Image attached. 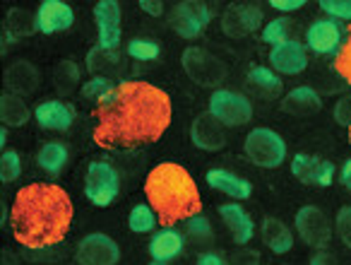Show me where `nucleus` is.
I'll list each match as a JSON object with an SVG mask.
<instances>
[{
  "label": "nucleus",
  "instance_id": "8",
  "mask_svg": "<svg viewBox=\"0 0 351 265\" xmlns=\"http://www.w3.org/2000/svg\"><path fill=\"white\" fill-rule=\"evenodd\" d=\"M296 229L301 239L313 249H325L332 239V227L327 215L315 205H306L296 212Z\"/></svg>",
  "mask_w": 351,
  "mask_h": 265
},
{
  "label": "nucleus",
  "instance_id": "6",
  "mask_svg": "<svg viewBox=\"0 0 351 265\" xmlns=\"http://www.w3.org/2000/svg\"><path fill=\"white\" fill-rule=\"evenodd\" d=\"M84 193L97 207L111 205L118 196V172L106 162H92L84 178Z\"/></svg>",
  "mask_w": 351,
  "mask_h": 265
},
{
  "label": "nucleus",
  "instance_id": "28",
  "mask_svg": "<svg viewBox=\"0 0 351 265\" xmlns=\"http://www.w3.org/2000/svg\"><path fill=\"white\" fill-rule=\"evenodd\" d=\"M39 30V22H36V15H32L25 8H12L5 17V32L10 36H32Z\"/></svg>",
  "mask_w": 351,
  "mask_h": 265
},
{
  "label": "nucleus",
  "instance_id": "2",
  "mask_svg": "<svg viewBox=\"0 0 351 265\" xmlns=\"http://www.w3.org/2000/svg\"><path fill=\"white\" fill-rule=\"evenodd\" d=\"M73 222V200L56 183H32L15 196L10 227L17 244L49 249L65 239Z\"/></svg>",
  "mask_w": 351,
  "mask_h": 265
},
{
  "label": "nucleus",
  "instance_id": "31",
  "mask_svg": "<svg viewBox=\"0 0 351 265\" xmlns=\"http://www.w3.org/2000/svg\"><path fill=\"white\" fill-rule=\"evenodd\" d=\"M128 224H130V229L137 231V234H147V231L154 229L156 212L152 210L149 205H135L130 212V217H128Z\"/></svg>",
  "mask_w": 351,
  "mask_h": 265
},
{
  "label": "nucleus",
  "instance_id": "20",
  "mask_svg": "<svg viewBox=\"0 0 351 265\" xmlns=\"http://www.w3.org/2000/svg\"><path fill=\"white\" fill-rule=\"evenodd\" d=\"M322 106V99L313 87H296L282 99V108L291 116H313Z\"/></svg>",
  "mask_w": 351,
  "mask_h": 265
},
{
  "label": "nucleus",
  "instance_id": "46",
  "mask_svg": "<svg viewBox=\"0 0 351 265\" xmlns=\"http://www.w3.org/2000/svg\"><path fill=\"white\" fill-rule=\"evenodd\" d=\"M341 183L351 191V159H346V164L341 167Z\"/></svg>",
  "mask_w": 351,
  "mask_h": 265
},
{
  "label": "nucleus",
  "instance_id": "22",
  "mask_svg": "<svg viewBox=\"0 0 351 265\" xmlns=\"http://www.w3.org/2000/svg\"><path fill=\"white\" fill-rule=\"evenodd\" d=\"M207 183H210L212 188H217V191L226 193V196L239 198V200H245V198H250V193H253L250 181H245V178L236 176V174H231V172H224V169H210V172H207Z\"/></svg>",
  "mask_w": 351,
  "mask_h": 265
},
{
  "label": "nucleus",
  "instance_id": "34",
  "mask_svg": "<svg viewBox=\"0 0 351 265\" xmlns=\"http://www.w3.org/2000/svg\"><path fill=\"white\" fill-rule=\"evenodd\" d=\"M128 56L135 60H154L159 56V44L149 39H132L128 44Z\"/></svg>",
  "mask_w": 351,
  "mask_h": 265
},
{
  "label": "nucleus",
  "instance_id": "16",
  "mask_svg": "<svg viewBox=\"0 0 351 265\" xmlns=\"http://www.w3.org/2000/svg\"><path fill=\"white\" fill-rule=\"evenodd\" d=\"M36 22H39V30L44 34H56V32H63L68 27H73L75 12L73 8L60 3V0H46V3L39 5Z\"/></svg>",
  "mask_w": 351,
  "mask_h": 265
},
{
  "label": "nucleus",
  "instance_id": "4",
  "mask_svg": "<svg viewBox=\"0 0 351 265\" xmlns=\"http://www.w3.org/2000/svg\"><path fill=\"white\" fill-rule=\"evenodd\" d=\"M181 63L188 78L195 84H202V87H217L226 78V65L200 46H191V49L183 51Z\"/></svg>",
  "mask_w": 351,
  "mask_h": 265
},
{
  "label": "nucleus",
  "instance_id": "36",
  "mask_svg": "<svg viewBox=\"0 0 351 265\" xmlns=\"http://www.w3.org/2000/svg\"><path fill=\"white\" fill-rule=\"evenodd\" d=\"M113 87H116V84H111L108 78H94V80H89V82H84L80 94H82V99H97V102H101Z\"/></svg>",
  "mask_w": 351,
  "mask_h": 265
},
{
  "label": "nucleus",
  "instance_id": "47",
  "mask_svg": "<svg viewBox=\"0 0 351 265\" xmlns=\"http://www.w3.org/2000/svg\"><path fill=\"white\" fill-rule=\"evenodd\" d=\"M3 265H17V258H15V253H12V251L3 249Z\"/></svg>",
  "mask_w": 351,
  "mask_h": 265
},
{
  "label": "nucleus",
  "instance_id": "42",
  "mask_svg": "<svg viewBox=\"0 0 351 265\" xmlns=\"http://www.w3.org/2000/svg\"><path fill=\"white\" fill-rule=\"evenodd\" d=\"M258 255L253 253V251H239V253L234 255V265H258Z\"/></svg>",
  "mask_w": 351,
  "mask_h": 265
},
{
  "label": "nucleus",
  "instance_id": "11",
  "mask_svg": "<svg viewBox=\"0 0 351 265\" xmlns=\"http://www.w3.org/2000/svg\"><path fill=\"white\" fill-rule=\"evenodd\" d=\"M263 22V10L253 3H234L226 8L224 17H221V30L224 34L241 39V36L253 34Z\"/></svg>",
  "mask_w": 351,
  "mask_h": 265
},
{
  "label": "nucleus",
  "instance_id": "14",
  "mask_svg": "<svg viewBox=\"0 0 351 265\" xmlns=\"http://www.w3.org/2000/svg\"><path fill=\"white\" fill-rule=\"evenodd\" d=\"M191 138L200 150L217 152V150H221L226 145L224 123L217 121L212 113H200L191 126Z\"/></svg>",
  "mask_w": 351,
  "mask_h": 265
},
{
  "label": "nucleus",
  "instance_id": "48",
  "mask_svg": "<svg viewBox=\"0 0 351 265\" xmlns=\"http://www.w3.org/2000/svg\"><path fill=\"white\" fill-rule=\"evenodd\" d=\"M149 265H164V263H156V260H154V263H149Z\"/></svg>",
  "mask_w": 351,
  "mask_h": 265
},
{
  "label": "nucleus",
  "instance_id": "27",
  "mask_svg": "<svg viewBox=\"0 0 351 265\" xmlns=\"http://www.w3.org/2000/svg\"><path fill=\"white\" fill-rule=\"evenodd\" d=\"M248 84L253 89H258L265 99H277L282 94V80L277 78V73H272L269 68H253L248 73Z\"/></svg>",
  "mask_w": 351,
  "mask_h": 265
},
{
  "label": "nucleus",
  "instance_id": "45",
  "mask_svg": "<svg viewBox=\"0 0 351 265\" xmlns=\"http://www.w3.org/2000/svg\"><path fill=\"white\" fill-rule=\"evenodd\" d=\"M197 265H226V260L217 253H202L200 260H197Z\"/></svg>",
  "mask_w": 351,
  "mask_h": 265
},
{
  "label": "nucleus",
  "instance_id": "3",
  "mask_svg": "<svg viewBox=\"0 0 351 265\" xmlns=\"http://www.w3.org/2000/svg\"><path fill=\"white\" fill-rule=\"evenodd\" d=\"M149 207H154L161 227H171L181 220L200 215L202 200L193 176L181 164L164 162L149 172L145 181Z\"/></svg>",
  "mask_w": 351,
  "mask_h": 265
},
{
  "label": "nucleus",
  "instance_id": "49",
  "mask_svg": "<svg viewBox=\"0 0 351 265\" xmlns=\"http://www.w3.org/2000/svg\"><path fill=\"white\" fill-rule=\"evenodd\" d=\"M349 143H351V126H349Z\"/></svg>",
  "mask_w": 351,
  "mask_h": 265
},
{
  "label": "nucleus",
  "instance_id": "19",
  "mask_svg": "<svg viewBox=\"0 0 351 265\" xmlns=\"http://www.w3.org/2000/svg\"><path fill=\"white\" fill-rule=\"evenodd\" d=\"M5 84L10 89V94H34L39 87V70L27 60H17L8 68L5 73Z\"/></svg>",
  "mask_w": 351,
  "mask_h": 265
},
{
  "label": "nucleus",
  "instance_id": "10",
  "mask_svg": "<svg viewBox=\"0 0 351 265\" xmlns=\"http://www.w3.org/2000/svg\"><path fill=\"white\" fill-rule=\"evenodd\" d=\"M210 10H207L205 3H181V5L173 8V15H171V27L178 36L183 39H195L207 25H210Z\"/></svg>",
  "mask_w": 351,
  "mask_h": 265
},
{
  "label": "nucleus",
  "instance_id": "18",
  "mask_svg": "<svg viewBox=\"0 0 351 265\" xmlns=\"http://www.w3.org/2000/svg\"><path fill=\"white\" fill-rule=\"evenodd\" d=\"M183 244H186V239H183L176 229L166 227V229L156 231V234L152 236L149 253L156 263H169V260L178 258V255L183 253Z\"/></svg>",
  "mask_w": 351,
  "mask_h": 265
},
{
  "label": "nucleus",
  "instance_id": "39",
  "mask_svg": "<svg viewBox=\"0 0 351 265\" xmlns=\"http://www.w3.org/2000/svg\"><path fill=\"white\" fill-rule=\"evenodd\" d=\"M337 234L344 241V246L351 249V207H341L337 212Z\"/></svg>",
  "mask_w": 351,
  "mask_h": 265
},
{
  "label": "nucleus",
  "instance_id": "29",
  "mask_svg": "<svg viewBox=\"0 0 351 265\" xmlns=\"http://www.w3.org/2000/svg\"><path fill=\"white\" fill-rule=\"evenodd\" d=\"M39 167L49 174H60V169L68 162V148L60 143H46L44 148L39 150V157H36Z\"/></svg>",
  "mask_w": 351,
  "mask_h": 265
},
{
  "label": "nucleus",
  "instance_id": "32",
  "mask_svg": "<svg viewBox=\"0 0 351 265\" xmlns=\"http://www.w3.org/2000/svg\"><path fill=\"white\" fill-rule=\"evenodd\" d=\"M188 236L195 241L197 246H210L212 244V227L210 220L202 215H195L188 220Z\"/></svg>",
  "mask_w": 351,
  "mask_h": 265
},
{
  "label": "nucleus",
  "instance_id": "15",
  "mask_svg": "<svg viewBox=\"0 0 351 265\" xmlns=\"http://www.w3.org/2000/svg\"><path fill=\"white\" fill-rule=\"evenodd\" d=\"M269 63L277 73H284V75H298L306 70L308 65V56H306V49H303L298 41H284V44L274 46L269 51Z\"/></svg>",
  "mask_w": 351,
  "mask_h": 265
},
{
  "label": "nucleus",
  "instance_id": "38",
  "mask_svg": "<svg viewBox=\"0 0 351 265\" xmlns=\"http://www.w3.org/2000/svg\"><path fill=\"white\" fill-rule=\"evenodd\" d=\"M320 8L332 17H339V20H351V0H322Z\"/></svg>",
  "mask_w": 351,
  "mask_h": 265
},
{
  "label": "nucleus",
  "instance_id": "33",
  "mask_svg": "<svg viewBox=\"0 0 351 265\" xmlns=\"http://www.w3.org/2000/svg\"><path fill=\"white\" fill-rule=\"evenodd\" d=\"M22 172V162L20 154L12 152V150H5L3 157H0V181L3 183H12Z\"/></svg>",
  "mask_w": 351,
  "mask_h": 265
},
{
  "label": "nucleus",
  "instance_id": "37",
  "mask_svg": "<svg viewBox=\"0 0 351 265\" xmlns=\"http://www.w3.org/2000/svg\"><path fill=\"white\" fill-rule=\"evenodd\" d=\"M263 41L272 44V49H274V46H279V44H284V41H289V22L287 20L269 22V25L265 27V32H263Z\"/></svg>",
  "mask_w": 351,
  "mask_h": 265
},
{
  "label": "nucleus",
  "instance_id": "40",
  "mask_svg": "<svg viewBox=\"0 0 351 265\" xmlns=\"http://www.w3.org/2000/svg\"><path fill=\"white\" fill-rule=\"evenodd\" d=\"M335 121L339 123V126H351V94H346V97H341L339 102H337L335 106Z\"/></svg>",
  "mask_w": 351,
  "mask_h": 265
},
{
  "label": "nucleus",
  "instance_id": "12",
  "mask_svg": "<svg viewBox=\"0 0 351 265\" xmlns=\"http://www.w3.org/2000/svg\"><path fill=\"white\" fill-rule=\"evenodd\" d=\"M94 20L99 27V46L116 51L121 44V5L116 0H101L94 5Z\"/></svg>",
  "mask_w": 351,
  "mask_h": 265
},
{
  "label": "nucleus",
  "instance_id": "25",
  "mask_svg": "<svg viewBox=\"0 0 351 265\" xmlns=\"http://www.w3.org/2000/svg\"><path fill=\"white\" fill-rule=\"evenodd\" d=\"M263 241L269 246V251L274 253H289L293 246V234L289 231V227L277 217H267L263 222Z\"/></svg>",
  "mask_w": 351,
  "mask_h": 265
},
{
  "label": "nucleus",
  "instance_id": "9",
  "mask_svg": "<svg viewBox=\"0 0 351 265\" xmlns=\"http://www.w3.org/2000/svg\"><path fill=\"white\" fill-rule=\"evenodd\" d=\"M121 260V249L106 234H89L77 244L80 265H116Z\"/></svg>",
  "mask_w": 351,
  "mask_h": 265
},
{
  "label": "nucleus",
  "instance_id": "43",
  "mask_svg": "<svg viewBox=\"0 0 351 265\" xmlns=\"http://www.w3.org/2000/svg\"><path fill=\"white\" fill-rule=\"evenodd\" d=\"M140 8L147 12V15H152V17H159L161 12H164V3H152V0H142Z\"/></svg>",
  "mask_w": 351,
  "mask_h": 265
},
{
  "label": "nucleus",
  "instance_id": "1",
  "mask_svg": "<svg viewBox=\"0 0 351 265\" xmlns=\"http://www.w3.org/2000/svg\"><path fill=\"white\" fill-rule=\"evenodd\" d=\"M92 140L99 148H135L154 143L171 123V99L149 82H121L97 104Z\"/></svg>",
  "mask_w": 351,
  "mask_h": 265
},
{
  "label": "nucleus",
  "instance_id": "41",
  "mask_svg": "<svg viewBox=\"0 0 351 265\" xmlns=\"http://www.w3.org/2000/svg\"><path fill=\"white\" fill-rule=\"evenodd\" d=\"M272 8L279 12H293L303 8V0H272Z\"/></svg>",
  "mask_w": 351,
  "mask_h": 265
},
{
  "label": "nucleus",
  "instance_id": "17",
  "mask_svg": "<svg viewBox=\"0 0 351 265\" xmlns=\"http://www.w3.org/2000/svg\"><path fill=\"white\" fill-rule=\"evenodd\" d=\"M308 46H311L315 54L325 56V54H335L339 49V41H341V30L337 22L332 20H320L315 25H311L306 34Z\"/></svg>",
  "mask_w": 351,
  "mask_h": 265
},
{
  "label": "nucleus",
  "instance_id": "24",
  "mask_svg": "<svg viewBox=\"0 0 351 265\" xmlns=\"http://www.w3.org/2000/svg\"><path fill=\"white\" fill-rule=\"evenodd\" d=\"M87 70L89 73H97L99 78H104V75L106 78L108 75H118L125 70V58L121 54H116V51H106L101 46H94L87 56Z\"/></svg>",
  "mask_w": 351,
  "mask_h": 265
},
{
  "label": "nucleus",
  "instance_id": "13",
  "mask_svg": "<svg viewBox=\"0 0 351 265\" xmlns=\"http://www.w3.org/2000/svg\"><path fill=\"white\" fill-rule=\"evenodd\" d=\"M293 176L308 186H322L330 188L335 178V164L320 157H308V154H296L291 162Z\"/></svg>",
  "mask_w": 351,
  "mask_h": 265
},
{
  "label": "nucleus",
  "instance_id": "7",
  "mask_svg": "<svg viewBox=\"0 0 351 265\" xmlns=\"http://www.w3.org/2000/svg\"><path fill=\"white\" fill-rule=\"evenodd\" d=\"M210 113L224 126H245L253 118V106L243 94L231 89H217L210 99Z\"/></svg>",
  "mask_w": 351,
  "mask_h": 265
},
{
  "label": "nucleus",
  "instance_id": "30",
  "mask_svg": "<svg viewBox=\"0 0 351 265\" xmlns=\"http://www.w3.org/2000/svg\"><path fill=\"white\" fill-rule=\"evenodd\" d=\"M80 82V68L73 60H60L53 70V84L60 94H73Z\"/></svg>",
  "mask_w": 351,
  "mask_h": 265
},
{
  "label": "nucleus",
  "instance_id": "21",
  "mask_svg": "<svg viewBox=\"0 0 351 265\" xmlns=\"http://www.w3.org/2000/svg\"><path fill=\"white\" fill-rule=\"evenodd\" d=\"M34 116L39 121V126L49 128V130H68L73 126L75 113L63 102H44L36 106Z\"/></svg>",
  "mask_w": 351,
  "mask_h": 265
},
{
  "label": "nucleus",
  "instance_id": "23",
  "mask_svg": "<svg viewBox=\"0 0 351 265\" xmlns=\"http://www.w3.org/2000/svg\"><path fill=\"white\" fill-rule=\"evenodd\" d=\"M219 215L224 220V224L229 227L231 236H234L236 244H248L253 239V220L248 217V212L239 205H221L219 207Z\"/></svg>",
  "mask_w": 351,
  "mask_h": 265
},
{
  "label": "nucleus",
  "instance_id": "26",
  "mask_svg": "<svg viewBox=\"0 0 351 265\" xmlns=\"http://www.w3.org/2000/svg\"><path fill=\"white\" fill-rule=\"evenodd\" d=\"M0 118H3V126L10 128H20L29 121V108L22 102L17 94L5 92L0 99Z\"/></svg>",
  "mask_w": 351,
  "mask_h": 265
},
{
  "label": "nucleus",
  "instance_id": "5",
  "mask_svg": "<svg viewBox=\"0 0 351 265\" xmlns=\"http://www.w3.org/2000/svg\"><path fill=\"white\" fill-rule=\"evenodd\" d=\"M245 154L253 164L265 169L279 167L287 157V145L269 128H258L245 138Z\"/></svg>",
  "mask_w": 351,
  "mask_h": 265
},
{
  "label": "nucleus",
  "instance_id": "44",
  "mask_svg": "<svg viewBox=\"0 0 351 265\" xmlns=\"http://www.w3.org/2000/svg\"><path fill=\"white\" fill-rule=\"evenodd\" d=\"M311 265H337V258L332 253H327V251H317V253L313 255Z\"/></svg>",
  "mask_w": 351,
  "mask_h": 265
},
{
  "label": "nucleus",
  "instance_id": "35",
  "mask_svg": "<svg viewBox=\"0 0 351 265\" xmlns=\"http://www.w3.org/2000/svg\"><path fill=\"white\" fill-rule=\"evenodd\" d=\"M335 70L351 84V27L346 30V41L341 44L339 54L335 58Z\"/></svg>",
  "mask_w": 351,
  "mask_h": 265
}]
</instances>
